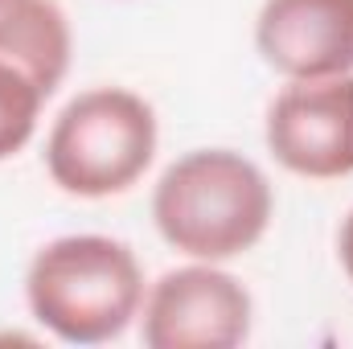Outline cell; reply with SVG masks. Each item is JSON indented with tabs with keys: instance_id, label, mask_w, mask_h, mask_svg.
Masks as SVG:
<instances>
[{
	"instance_id": "cell-1",
	"label": "cell",
	"mask_w": 353,
	"mask_h": 349,
	"mask_svg": "<svg viewBox=\"0 0 353 349\" xmlns=\"http://www.w3.org/2000/svg\"><path fill=\"white\" fill-rule=\"evenodd\" d=\"M271 185L263 169L230 148H201L165 169L152 193L161 239L201 263L251 251L271 222Z\"/></svg>"
},
{
	"instance_id": "cell-2",
	"label": "cell",
	"mask_w": 353,
	"mask_h": 349,
	"mask_svg": "<svg viewBox=\"0 0 353 349\" xmlns=\"http://www.w3.org/2000/svg\"><path fill=\"white\" fill-rule=\"evenodd\" d=\"M25 300L33 321L54 337L99 346L140 317L144 275L128 243L107 235H66L33 255Z\"/></svg>"
},
{
	"instance_id": "cell-3",
	"label": "cell",
	"mask_w": 353,
	"mask_h": 349,
	"mask_svg": "<svg viewBox=\"0 0 353 349\" xmlns=\"http://www.w3.org/2000/svg\"><path fill=\"white\" fill-rule=\"evenodd\" d=\"M157 157V115L123 87L83 90L62 107L46 140V169L74 197L132 189Z\"/></svg>"
},
{
	"instance_id": "cell-4",
	"label": "cell",
	"mask_w": 353,
	"mask_h": 349,
	"mask_svg": "<svg viewBox=\"0 0 353 349\" xmlns=\"http://www.w3.org/2000/svg\"><path fill=\"white\" fill-rule=\"evenodd\" d=\"M251 333V296L214 263L165 271L148 300L140 337L148 349H234Z\"/></svg>"
},
{
	"instance_id": "cell-5",
	"label": "cell",
	"mask_w": 353,
	"mask_h": 349,
	"mask_svg": "<svg viewBox=\"0 0 353 349\" xmlns=\"http://www.w3.org/2000/svg\"><path fill=\"white\" fill-rule=\"evenodd\" d=\"M267 148L296 177L353 173V74L292 79L267 107Z\"/></svg>"
},
{
	"instance_id": "cell-6",
	"label": "cell",
	"mask_w": 353,
	"mask_h": 349,
	"mask_svg": "<svg viewBox=\"0 0 353 349\" xmlns=\"http://www.w3.org/2000/svg\"><path fill=\"white\" fill-rule=\"evenodd\" d=\"M255 46L288 79L353 74V0H267Z\"/></svg>"
},
{
	"instance_id": "cell-7",
	"label": "cell",
	"mask_w": 353,
	"mask_h": 349,
	"mask_svg": "<svg viewBox=\"0 0 353 349\" xmlns=\"http://www.w3.org/2000/svg\"><path fill=\"white\" fill-rule=\"evenodd\" d=\"M0 58L50 99L70 66V25L54 0H0Z\"/></svg>"
},
{
	"instance_id": "cell-8",
	"label": "cell",
	"mask_w": 353,
	"mask_h": 349,
	"mask_svg": "<svg viewBox=\"0 0 353 349\" xmlns=\"http://www.w3.org/2000/svg\"><path fill=\"white\" fill-rule=\"evenodd\" d=\"M41 103H46V94L37 90V83L0 58V161L17 157L29 144Z\"/></svg>"
},
{
	"instance_id": "cell-9",
	"label": "cell",
	"mask_w": 353,
	"mask_h": 349,
	"mask_svg": "<svg viewBox=\"0 0 353 349\" xmlns=\"http://www.w3.org/2000/svg\"><path fill=\"white\" fill-rule=\"evenodd\" d=\"M341 267L353 279V210H350V218H345V226H341Z\"/></svg>"
}]
</instances>
